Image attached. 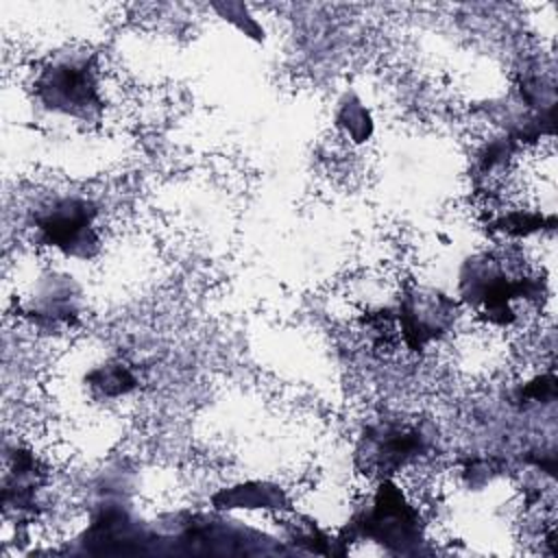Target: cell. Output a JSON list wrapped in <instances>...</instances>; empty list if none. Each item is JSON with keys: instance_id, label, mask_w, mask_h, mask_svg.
<instances>
[{"instance_id": "obj_6", "label": "cell", "mask_w": 558, "mask_h": 558, "mask_svg": "<svg viewBox=\"0 0 558 558\" xmlns=\"http://www.w3.org/2000/svg\"><path fill=\"white\" fill-rule=\"evenodd\" d=\"M458 301L440 290L414 286L405 290L395 307L401 342L410 351H423L445 338L458 320Z\"/></svg>"}, {"instance_id": "obj_12", "label": "cell", "mask_w": 558, "mask_h": 558, "mask_svg": "<svg viewBox=\"0 0 558 558\" xmlns=\"http://www.w3.org/2000/svg\"><path fill=\"white\" fill-rule=\"evenodd\" d=\"M214 11L225 22H229L233 28H238L242 35H246L251 39H262L264 37L262 24L251 15L246 4H242V2H216Z\"/></svg>"}, {"instance_id": "obj_11", "label": "cell", "mask_w": 558, "mask_h": 558, "mask_svg": "<svg viewBox=\"0 0 558 558\" xmlns=\"http://www.w3.org/2000/svg\"><path fill=\"white\" fill-rule=\"evenodd\" d=\"M87 386L100 399H118L137 388V379L122 362H107L87 373Z\"/></svg>"}, {"instance_id": "obj_4", "label": "cell", "mask_w": 558, "mask_h": 558, "mask_svg": "<svg viewBox=\"0 0 558 558\" xmlns=\"http://www.w3.org/2000/svg\"><path fill=\"white\" fill-rule=\"evenodd\" d=\"M434 440L436 436L425 423L381 416L364 425L355 442V466L375 480L395 477L423 460L432 451Z\"/></svg>"}, {"instance_id": "obj_13", "label": "cell", "mask_w": 558, "mask_h": 558, "mask_svg": "<svg viewBox=\"0 0 558 558\" xmlns=\"http://www.w3.org/2000/svg\"><path fill=\"white\" fill-rule=\"evenodd\" d=\"M556 397V377L551 373L538 375L532 381H527L521 390V403L534 405V403H551Z\"/></svg>"}, {"instance_id": "obj_7", "label": "cell", "mask_w": 558, "mask_h": 558, "mask_svg": "<svg viewBox=\"0 0 558 558\" xmlns=\"http://www.w3.org/2000/svg\"><path fill=\"white\" fill-rule=\"evenodd\" d=\"M81 310L83 299L78 283L70 275L48 272L35 281L22 305V316L39 329L57 331L63 327H74Z\"/></svg>"}, {"instance_id": "obj_1", "label": "cell", "mask_w": 558, "mask_h": 558, "mask_svg": "<svg viewBox=\"0 0 558 558\" xmlns=\"http://www.w3.org/2000/svg\"><path fill=\"white\" fill-rule=\"evenodd\" d=\"M543 294L545 279L508 253H475L458 270V301L477 310L488 325L510 327L519 318L514 303L541 301Z\"/></svg>"}, {"instance_id": "obj_2", "label": "cell", "mask_w": 558, "mask_h": 558, "mask_svg": "<svg viewBox=\"0 0 558 558\" xmlns=\"http://www.w3.org/2000/svg\"><path fill=\"white\" fill-rule=\"evenodd\" d=\"M338 536L342 543L368 541L392 554H416L425 543V523L403 488L392 477H384L355 506Z\"/></svg>"}, {"instance_id": "obj_3", "label": "cell", "mask_w": 558, "mask_h": 558, "mask_svg": "<svg viewBox=\"0 0 558 558\" xmlns=\"http://www.w3.org/2000/svg\"><path fill=\"white\" fill-rule=\"evenodd\" d=\"M37 102L76 122H96L105 111L98 59L89 50H68L48 59L33 78Z\"/></svg>"}, {"instance_id": "obj_8", "label": "cell", "mask_w": 558, "mask_h": 558, "mask_svg": "<svg viewBox=\"0 0 558 558\" xmlns=\"http://www.w3.org/2000/svg\"><path fill=\"white\" fill-rule=\"evenodd\" d=\"M46 486V471L31 449L15 447L7 458V471L2 480V506L7 514H13L17 523L35 517L39 510V495Z\"/></svg>"}, {"instance_id": "obj_9", "label": "cell", "mask_w": 558, "mask_h": 558, "mask_svg": "<svg viewBox=\"0 0 558 558\" xmlns=\"http://www.w3.org/2000/svg\"><path fill=\"white\" fill-rule=\"evenodd\" d=\"M211 508L216 512H290L292 501L288 490L270 480H244L218 488L211 495Z\"/></svg>"}, {"instance_id": "obj_10", "label": "cell", "mask_w": 558, "mask_h": 558, "mask_svg": "<svg viewBox=\"0 0 558 558\" xmlns=\"http://www.w3.org/2000/svg\"><path fill=\"white\" fill-rule=\"evenodd\" d=\"M333 122H336L338 131L344 137H349L353 144L368 142L373 135V129H375L371 111L366 109V105L360 100V96L355 92H347L340 96V100L336 105Z\"/></svg>"}, {"instance_id": "obj_5", "label": "cell", "mask_w": 558, "mask_h": 558, "mask_svg": "<svg viewBox=\"0 0 558 558\" xmlns=\"http://www.w3.org/2000/svg\"><path fill=\"white\" fill-rule=\"evenodd\" d=\"M96 220L98 207L89 198L63 194L44 201L33 211L31 227L37 244L74 259H92L100 251Z\"/></svg>"}]
</instances>
